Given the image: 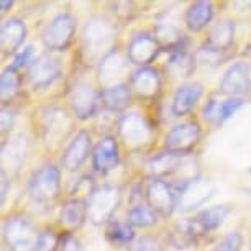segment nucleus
<instances>
[{"label": "nucleus", "instance_id": "1", "mask_svg": "<svg viewBox=\"0 0 251 251\" xmlns=\"http://www.w3.org/2000/svg\"><path fill=\"white\" fill-rule=\"evenodd\" d=\"M115 25L105 17H92L82 31V50L87 59H103L115 41Z\"/></svg>", "mask_w": 251, "mask_h": 251}, {"label": "nucleus", "instance_id": "2", "mask_svg": "<svg viewBox=\"0 0 251 251\" xmlns=\"http://www.w3.org/2000/svg\"><path fill=\"white\" fill-rule=\"evenodd\" d=\"M122 201V192L117 186H99L89 194L87 217L94 225L107 224L117 212Z\"/></svg>", "mask_w": 251, "mask_h": 251}, {"label": "nucleus", "instance_id": "3", "mask_svg": "<svg viewBox=\"0 0 251 251\" xmlns=\"http://www.w3.org/2000/svg\"><path fill=\"white\" fill-rule=\"evenodd\" d=\"M40 235L25 217H8L3 224V241L10 251H33Z\"/></svg>", "mask_w": 251, "mask_h": 251}, {"label": "nucleus", "instance_id": "4", "mask_svg": "<svg viewBox=\"0 0 251 251\" xmlns=\"http://www.w3.org/2000/svg\"><path fill=\"white\" fill-rule=\"evenodd\" d=\"M61 189V171L54 164H45L33 173L28 182V191L33 201L48 203L58 197Z\"/></svg>", "mask_w": 251, "mask_h": 251}, {"label": "nucleus", "instance_id": "5", "mask_svg": "<svg viewBox=\"0 0 251 251\" xmlns=\"http://www.w3.org/2000/svg\"><path fill=\"white\" fill-rule=\"evenodd\" d=\"M118 133L126 148L140 150L153 138V128L150 122L138 112H130L122 117L118 123Z\"/></svg>", "mask_w": 251, "mask_h": 251}, {"label": "nucleus", "instance_id": "6", "mask_svg": "<svg viewBox=\"0 0 251 251\" xmlns=\"http://www.w3.org/2000/svg\"><path fill=\"white\" fill-rule=\"evenodd\" d=\"M75 18L71 13H59L43 30V43L51 51H66L73 43L75 33Z\"/></svg>", "mask_w": 251, "mask_h": 251}, {"label": "nucleus", "instance_id": "7", "mask_svg": "<svg viewBox=\"0 0 251 251\" xmlns=\"http://www.w3.org/2000/svg\"><path fill=\"white\" fill-rule=\"evenodd\" d=\"M61 75V61L56 56L45 53L33 61L28 69V80L33 89L50 87Z\"/></svg>", "mask_w": 251, "mask_h": 251}, {"label": "nucleus", "instance_id": "8", "mask_svg": "<svg viewBox=\"0 0 251 251\" xmlns=\"http://www.w3.org/2000/svg\"><path fill=\"white\" fill-rule=\"evenodd\" d=\"M146 202L158 215L168 217L177 207V196L163 179H151L146 187Z\"/></svg>", "mask_w": 251, "mask_h": 251}, {"label": "nucleus", "instance_id": "9", "mask_svg": "<svg viewBox=\"0 0 251 251\" xmlns=\"http://www.w3.org/2000/svg\"><path fill=\"white\" fill-rule=\"evenodd\" d=\"M71 107L79 120H87L96 115L100 102V92L89 84H75L69 96Z\"/></svg>", "mask_w": 251, "mask_h": 251}, {"label": "nucleus", "instance_id": "10", "mask_svg": "<svg viewBox=\"0 0 251 251\" xmlns=\"http://www.w3.org/2000/svg\"><path fill=\"white\" fill-rule=\"evenodd\" d=\"M214 186L207 179L196 177L189 182H184L177 194V207L181 210H192L205 203L214 194Z\"/></svg>", "mask_w": 251, "mask_h": 251}, {"label": "nucleus", "instance_id": "11", "mask_svg": "<svg viewBox=\"0 0 251 251\" xmlns=\"http://www.w3.org/2000/svg\"><path fill=\"white\" fill-rule=\"evenodd\" d=\"M251 86V69L250 64L245 61L231 64L225 71L224 77L220 80V91L225 96L230 97H240L250 91Z\"/></svg>", "mask_w": 251, "mask_h": 251}, {"label": "nucleus", "instance_id": "12", "mask_svg": "<svg viewBox=\"0 0 251 251\" xmlns=\"http://www.w3.org/2000/svg\"><path fill=\"white\" fill-rule=\"evenodd\" d=\"M159 50L161 45L153 35L146 31H140L135 33L133 38L130 40L126 56H128L130 63L140 66V68H146L159 54Z\"/></svg>", "mask_w": 251, "mask_h": 251}, {"label": "nucleus", "instance_id": "13", "mask_svg": "<svg viewBox=\"0 0 251 251\" xmlns=\"http://www.w3.org/2000/svg\"><path fill=\"white\" fill-rule=\"evenodd\" d=\"M128 56L120 53L118 50H112L99 64V80L105 89L120 86V80L128 71Z\"/></svg>", "mask_w": 251, "mask_h": 251}, {"label": "nucleus", "instance_id": "14", "mask_svg": "<svg viewBox=\"0 0 251 251\" xmlns=\"http://www.w3.org/2000/svg\"><path fill=\"white\" fill-rule=\"evenodd\" d=\"M231 207L230 205H214L210 208H205V210H201L199 214L187 222V228L189 231L196 236L210 233V231H215L217 228H220L222 224L225 222L226 217L230 215Z\"/></svg>", "mask_w": 251, "mask_h": 251}, {"label": "nucleus", "instance_id": "15", "mask_svg": "<svg viewBox=\"0 0 251 251\" xmlns=\"http://www.w3.org/2000/svg\"><path fill=\"white\" fill-rule=\"evenodd\" d=\"M201 125L197 122H186L176 125L166 136V148L174 153H184L194 148L201 140Z\"/></svg>", "mask_w": 251, "mask_h": 251}, {"label": "nucleus", "instance_id": "16", "mask_svg": "<svg viewBox=\"0 0 251 251\" xmlns=\"http://www.w3.org/2000/svg\"><path fill=\"white\" fill-rule=\"evenodd\" d=\"M245 100L241 97H230L225 100H217V99H210L202 108V118L208 123L214 125H220L233 117L236 112L243 107Z\"/></svg>", "mask_w": 251, "mask_h": 251}, {"label": "nucleus", "instance_id": "17", "mask_svg": "<svg viewBox=\"0 0 251 251\" xmlns=\"http://www.w3.org/2000/svg\"><path fill=\"white\" fill-rule=\"evenodd\" d=\"M91 133L87 130H80L68 145L63 154V166L69 171H75L91 153Z\"/></svg>", "mask_w": 251, "mask_h": 251}, {"label": "nucleus", "instance_id": "18", "mask_svg": "<svg viewBox=\"0 0 251 251\" xmlns=\"http://www.w3.org/2000/svg\"><path fill=\"white\" fill-rule=\"evenodd\" d=\"M131 91L141 99H153L161 91V77L159 73L150 66L140 68L131 75Z\"/></svg>", "mask_w": 251, "mask_h": 251}, {"label": "nucleus", "instance_id": "19", "mask_svg": "<svg viewBox=\"0 0 251 251\" xmlns=\"http://www.w3.org/2000/svg\"><path fill=\"white\" fill-rule=\"evenodd\" d=\"M28 141L25 136L18 135L8 140L2 148V173H17L25 163Z\"/></svg>", "mask_w": 251, "mask_h": 251}, {"label": "nucleus", "instance_id": "20", "mask_svg": "<svg viewBox=\"0 0 251 251\" xmlns=\"http://www.w3.org/2000/svg\"><path fill=\"white\" fill-rule=\"evenodd\" d=\"M202 94H203L202 84H199V82L184 84V86L179 87L176 94H174L173 105H171L173 113L176 117L187 115V113L197 105V102L201 100Z\"/></svg>", "mask_w": 251, "mask_h": 251}, {"label": "nucleus", "instance_id": "21", "mask_svg": "<svg viewBox=\"0 0 251 251\" xmlns=\"http://www.w3.org/2000/svg\"><path fill=\"white\" fill-rule=\"evenodd\" d=\"M73 120L63 108H50L43 117V131L48 141H59L69 131Z\"/></svg>", "mask_w": 251, "mask_h": 251}, {"label": "nucleus", "instance_id": "22", "mask_svg": "<svg viewBox=\"0 0 251 251\" xmlns=\"http://www.w3.org/2000/svg\"><path fill=\"white\" fill-rule=\"evenodd\" d=\"M92 163L94 168L102 174L112 171L115 168L118 164V145L115 138L105 136V138L99 141V145L96 146L92 154Z\"/></svg>", "mask_w": 251, "mask_h": 251}, {"label": "nucleus", "instance_id": "23", "mask_svg": "<svg viewBox=\"0 0 251 251\" xmlns=\"http://www.w3.org/2000/svg\"><path fill=\"white\" fill-rule=\"evenodd\" d=\"M26 38V25L20 18H10L2 25V33H0V40H2V51L3 54H12L20 50Z\"/></svg>", "mask_w": 251, "mask_h": 251}, {"label": "nucleus", "instance_id": "24", "mask_svg": "<svg viewBox=\"0 0 251 251\" xmlns=\"http://www.w3.org/2000/svg\"><path fill=\"white\" fill-rule=\"evenodd\" d=\"M87 219V202H84L82 199H71L61 208L59 224L66 230L73 231L80 228Z\"/></svg>", "mask_w": 251, "mask_h": 251}, {"label": "nucleus", "instance_id": "25", "mask_svg": "<svg viewBox=\"0 0 251 251\" xmlns=\"http://www.w3.org/2000/svg\"><path fill=\"white\" fill-rule=\"evenodd\" d=\"M235 38V23L231 20H224L212 28L207 36L205 48L215 53H222V51L228 50Z\"/></svg>", "mask_w": 251, "mask_h": 251}, {"label": "nucleus", "instance_id": "26", "mask_svg": "<svg viewBox=\"0 0 251 251\" xmlns=\"http://www.w3.org/2000/svg\"><path fill=\"white\" fill-rule=\"evenodd\" d=\"M182 164V154L174 153V151H166V153H159L154 156L148 163V171L154 179H163L166 176L177 173Z\"/></svg>", "mask_w": 251, "mask_h": 251}, {"label": "nucleus", "instance_id": "27", "mask_svg": "<svg viewBox=\"0 0 251 251\" xmlns=\"http://www.w3.org/2000/svg\"><path fill=\"white\" fill-rule=\"evenodd\" d=\"M214 13H215V7L212 2L201 0V2L192 3L186 12V26L194 33L202 31L212 22Z\"/></svg>", "mask_w": 251, "mask_h": 251}, {"label": "nucleus", "instance_id": "28", "mask_svg": "<svg viewBox=\"0 0 251 251\" xmlns=\"http://www.w3.org/2000/svg\"><path fill=\"white\" fill-rule=\"evenodd\" d=\"M131 100V87L126 84L103 89L100 92V102L102 105L110 112H122L130 105Z\"/></svg>", "mask_w": 251, "mask_h": 251}, {"label": "nucleus", "instance_id": "29", "mask_svg": "<svg viewBox=\"0 0 251 251\" xmlns=\"http://www.w3.org/2000/svg\"><path fill=\"white\" fill-rule=\"evenodd\" d=\"M168 68L173 74L179 75V77H189L194 71V58L186 51L184 43L171 51V58L168 61Z\"/></svg>", "mask_w": 251, "mask_h": 251}, {"label": "nucleus", "instance_id": "30", "mask_svg": "<svg viewBox=\"0 0 251 251\" xmlns=\"http://www.w3.org/2000/svg\"><path fill=\"white\" fill-rule=\"evenodd\" d=\"M107 238L113 245H131L135 241V231L128 222H112L107 228Z\"/></svg>", "mask_w": 251, "mask_h": 251}, {"label": "nucleus", "instance_id": "31", "mask_svg": "<svg viewBox=\"0 0 251 251\" xmlns=\"http://www.w3.org/2000/svg\"><path fill=\"white\" fill-rule=\"evenodd\" d=\"M20 84L22 79L18 73L13 68L8 66L7 69H3L2 77H0V92H2V102L7 103L8 100H12L13 97L17 96L18 91H20Z\"/></svg>", "mask_w": 251, "mask_h": 251}, {"label": "nucleus", "instance_id": "32", "mask_svg": "<svg viewBox=\"0 0 251 251\" xmlns=\"http://www.w3.org/2000/svg\"><path fill=\"white\" fill-rule=\"evenodd\" d=\"M158 222V214L151 208L150 205H135L131 210L128 212V224L131 226H140V228H145V226H151Z\"/></svg>", "mask_w": 251, "mask_h": 251}, {"label": "nucleus", "instance_id": "33", "mask_svg": "<svg viewBox=\"0 0 251 251\" xmlns=\"http://www.w3.org/2000/svg\"><path fill=\"white\" fill-rule=\"evenodd\" d=\"M126 251H164V245L156 236H141L136 238Z\"/></svg>", "mask_w": 251, "mask_h": 251}, {"label": "nucleus", "instance_id": "34", "mask_svg": "<svg viewBox=\"0 0 251 251\" xmlns=\"http://www.w3.org/2000/svg\"><path fill=\"white\" fill-rule=\"evenodd\" d=\"M241 246H243V236H241L238 231H233V233L225 235L224 238L214 246L212 251H240Z\"/></svg>", "mask_w": 251, "mask_h": 251}, {"label": "nucleus", "instance_id": "35", "mask_svg": "<svg viewBox=\"0 0 251 251\" xmlns=\"http://www.w3.org/2000/svg\"><path fill=\"white\" fill-rule=\"evenodd\" d=\"M58 236L53 230H45L43 233H40V238H38L35 248L33 251H56L58 250Z\"/></svg>", "mask_w": 251, "mask_h": 251}, {"label": "nucleus", "instance_id": "36", "mask_svg": "<svg viewBox=\"0 0 251 251\" xmlns=\"http://www.w3.org/2000/svg\"><path fill=\"white\" fill-rule=\"evenodd\" d=\"M33 54H35V48H33V46H25V48L20 50L17 53L15 59H13V63H12L10 68L18 71L20 68H23V66H26L28 63H30V59L33 58Z\"/></svg>", "mask_w": 251, "mask_h": 251}, {"label": "nucleus", "instance_id": "37", "mask_svg": "<svg viewBox=\"0 0 251 251\" xmlns=\"http://www.w3.org/2000/svg\"><path fill=\"white\" fill-rule=\"evenodd\" d=\"M13 122H15V112L7 107H3L2 108V131L3 133H7V131L12 128Z\"/></svg>", "mask_w": 251, "mask_h": 251}, {"label": "nucleus", "instance_id": "38", "mask_svg": "<svg viewBox=\"0 0 251 251\" xmlns=\"http://www.w3.org/2000/svg\"><path fill=\"white\" fill-rule=\"evenodd\" d=\"M61 251H84L82 245L79 243V240H75L74 236H66L63 241V246H61Z\"/></svg>", "mask_w": 251, "mask_h": 251}, {"label": "nucleus", "instance_id": "39", "mask_svg": "<svg viewBox=\"0 0 251 251\" xmlns=\"http://www.w3.org/2000/svg\"><path fill=\"white\" fill-rule=\"evenodd\" d=\"M7 184H8V179H7V174L2 173V203L5 202V197H7Z\"/></svg>", "mask_w": 251, "mask_h": 251}, {"label": "nucleus", "instance_id": "40", "mask_svg": "<svg viewBox=\"0 0 251 251\" xmlns=\"http://www.w3.org/2000/svg\"><path fill=\"white\" fill-rule=\"evenodd\" d=\"M13 2H7V0H3V2H0V7H2V13L8 12V8H12Z\"/></svg>", "mask_w": 251, "mask_h": 251}, {"label": "nucleus", "instance_id": "41", "mask_svg": "<svg viewBox=\"0 0 251 251\" xmlns=\"http://www.w3.org/2000/svg\"><path fill=\"white\" fill-rule=\"evenodd\" d=\"M250 173H251V168H250Z\"/></svg>", "mask_w": 251, "mask_h": 251}, {"label": "nucleus", "instance_id": "42", "mask_svg": "<svg viewBox=\"0 0 251 251\" xmlns=\"http://www.w3.org/2000/svg\"><path fill=\"white\" fill-rule=\"evenodd\" d=\"M250 251H251V250H250Z\"/></svg>", "mask_w": 251, "mask_h": 251}]
</instances>
